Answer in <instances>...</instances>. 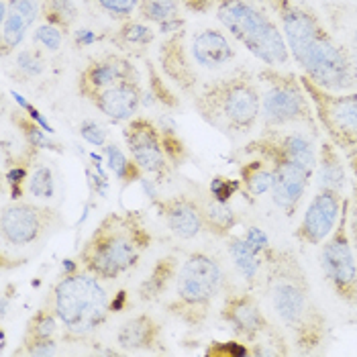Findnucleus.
Returning a JSON list of instances; mask_svg holds the SVG:
<instances>
[{
	"label": "nucleus",
	"mask_w": 357,
	"mask_h": 357,
	"mask_svg": "<svg viewBox=\"0 0 357 357\" xmlns=\"http://www.w3.org/2000/svg\"><path fill=\"white\" fill-rule=\"evenodd\" d=\"M151 245L153 235L141 211H112L84 241L78 264L102 282H116L137 268Z\"/></svg>",
	"instance_id": "3"
},
{
	"label": "nucleus",
	"mask_w": 357,
	"mask_h": 357,
	"mask_svg": "<svg viewBox=\"0 0 357 357\" xmlns=\"http://www.w3.org/2000/svg\"><path fill=\"white\" fill-rule=\"evenodd\" d=\"M257 80L264 84V129H282L286 125H306L310 129H317L319 123L314 116V109L301 82V76L268 66L257 72Z\"/></svg>",
	"instance_id": "9"
},
{
	"label": "nucleus",
	"mask_w": 357,
	"mask_h": 357,
	"mask_svg": "<svg viewBox=\"0 0 357 357\" xmlns=\"http://www.w3.org/2000/svg\"><path fill=\"white\" fill-rule=\"evenodd\" d=\"M243 151L249 155H257L270 164L272 174H274V182H272V190H270L272 200L288 219H294L303 204L304 196H306L308 184L314 176V169L303 164H296L294 160L284 155L274 143L264 135L249 141Z\"/></svg>",
	"instance_id": "11"
},
{
	"label": "nucleus",
	"mask_w": 357,
	"mask_h": 357,
	"mask_svg": "<svg viewBox=\"0 0 357 357\" xmlns=\"http://www.w3.org/2000/svg\"><path fill=\"white\" fill-rule=\"evenodd\" d=\"M27 190L35 198H52L55 192V180L54 172L50 165L37 164L33 167L31 176H29Z\"/></svg>",
	"instance_id": "35"
},
{
	"label": "nucleus",
	"mask_w": 357,
	"mask_h": 357,
	"mask_svg": "<svg viewBox=\"0 0 357 357\" xmlns=\"http://www.w3.org/2000/svg\"><path fill=\"white\" fill-rule=\"evenodd\" d=\"M143 102H145V92H143L141 80H127V82L110 86L90 100V105L98 112H102L105 116H109L112 121H125V123L137 116Z\"/></svg>",
	"instance_id": "21"
},
{
	"label": "nucleus",
	"mask_w": 357,
	"mask_h": 357,
	"mask_svg": "<svg viewBox=\"0 0 357 357\" xmlns=\"http://www.w3.org/2000/svg\"><path fill=\"white\" fill-rule=\"evenodd\" d=\"M63 227L66 219L57 208L37 202L15 200L6 204L0 215V237L4 248H31Z\"/></svg>",
	"instance_id": "13"
},
{
	"label": "nucleus",
	"mask_w": 357,
	"mask_h": 357,
	"mask_svg": "<svg viewBox=\"0 0 357 357\" xmlns=\"http://www.w3.org/2000/svg\"><path fill=\"white\" fill-rule=\"evenodd\" d=\"M19 127H21V131H23V135L29 139V143H31V147L33 145H43L45 143V137H43V133L29 121V119H23V121H19Z\"/></svg>",
	"instance_id": "43"
},
{
	"label": "nucleus",
	"mask_w": 357,
	"mask_h": 357,
	"mask_svg": "<svg viewBox=\"0 0 357 357\" xmlns=\"http://www.w3.org/2000/svg\"><path fill=\"white\" fill-rule=\"evenodd\" d=\"M220 319L245 345L255 343L261 335H266L268 331L275 327L261 310L259 301L251 292L235 290V288H231L225 294V301L220 306Z\"/></svg>",
	"instance_id": "16"
},
{
	"label": "nucleus",
	"mask_w": 357,
	"mask_h": 357,
	"mask_svg": "<svg viewBox=\"0 0 357 357\" xmlns=\"http://www.w3.org/2000/svg\"><path fill=\"white\" fill-rule=\"evenodd\" d=\"M137 15L145 23H155L162 27L169 21L182 19V2L180 0H139Z\"/></svg>",
	"instance_id": "31"
},
{
	"label": "nucleus",
	"mask_w": 357,
	"mask_h": 357,
	"mask_svg": "<svg viewBox=\"0 0 357 357\" xmlns=\"http://www.w3.org/2000/svg\"><path fill=\"white\" fill-rule=\"evenodd\" d=\"M349 52L354 55V59H356V66H357V27L351 31V39H349Z\"/></svg>",
	"instance_id": "44"
},
{
	"label": "nucleus",
	"mask_w": 357,
	"mask_h": 357,
	"mask_svg": "<svg viewBox=\"0 0 357 357\" xmlns=\"http://www.w3.org/2000/svg\"><path fill=\"white\" fill-rule=\"evenodd\" d=\"M314 176H317V188L335 190V192L341 194L345 190V184H347L345 164L341 160L339 147H335L329 139H325L319 145Z\"/></svg>",
	"instance_id": "23"
},
{
	"label": "nucleus",
	"mask_w": 357,
	"mask_h": 357,
	"mask_svg": "<svg viewBox=\"0 0 357 357\" xmlns=\"http://www.w3.org/2000/svg\"><path fill=\"white\" fill-rule=\"evenodd\" d=\"M61 329L55 312L45 303L41 308L35 310V314L27 321V327L23 331L21 343L15 349V356H55L59 354V341L57 333Z\"/></svg>",
	"instance_id": "19"
},
{
	"label": "nucleus",
	"mask_w": 357,
	"mask_h": 357,
	"mask_svg": "<svg viewBox=\"0 0 357 357\" xmlns=\"http://www.w3.org/2000/svg\"><path fill=\"white\" fill-rule=\"evenodd\" d=\"M45 70V55L37 47H27L15 54V72L13 78L17 82L27 84L29 80L41 76Z\"/></svg>",
	"instance_id": "32"
},
{
	"label": "nucleus",
	"mask_w": 357,
	"mask_h": 357,
	"mask_svg": "<svg viewBox=\"0 0 357 357\" xmlns=\"http://www.w3.org/2000/svg\"><path fill=\"white\" fill-rule=\"evenodd\" d=\"M6 2L13 10L21 13L31 25H35V21L41 15V2L39 0H6Z\"/></svg>",
	"instance_id": "39"
},
{
	"label": "nucleus",
	"mask_w": 357,
	"mask_h": 357,
	"mask_svg": "<svg viewBox=\"0 0 357 357\" xmlns=\"http://www.w3.org/2000/svg\"><path fill=\"white\" fill-rule=\"evenodd\" d=\"M301 82L312 102L317 123L327 139L345 153H357V90L331 92L304 74Z\"/></svg>",
	"instance_id": "10"
},
{
	"label": "nucleus",
	"mask_w": 357,
	"mask_h": 357,
	"mask_svg": "<svg viewBox=\"0 0 357 357\" xmlns=\"http://www.w3.org/2000/svg\"><path fill=\"white\" fill-rule=\"evenodd\" d=\"M162 137H164L165 155H167L172 167L184 165V162L188 160V149H186L184 141L178 137L172 129H164V127H162Z\"/></svg>",
	"instance_id": "37"
},
{
	"label": "nucleus",
	"mask_w": 357,
	"mask_h": 357,
	"mask_svg": "<svg viewBox=\"0 0 357 357\" xmlns=\"http://www.w3.org/2000/svg\"><path fill=\"white\" fill-rule=\"evenodd\" d=\"M264 284L278 321L288 331L301 356L317 354L329 337V321L312 294L308 274L288 248L264 253Z\"/></svg>",
	"instance_id": "2"
},
{
	"label": "nucleus",
	"mask_w": 357,
	"mask_h": 357,
	"mask_svg": "<svg viewBox=\"0 0 357 357\" xmlns=\"http://www.w3.org/2000/svg\"><path fill=\"white\" fill-rule=\"evenodd\" d=\"M202 220H204V231H208L211 235L227 239L229 235H233V231L239 227V215L229 206V202H222L219 198H215L211 192L196 196Z\"/></svg>",
	"instance_id": "22"
},
{
	"label": "nucleus",
	"mask_w": 357,
	"mask_h": 357,
	"mask_svg": "<svg viewBox=\"0 0 357 357\" xmlns=\"http://www.w3.org/2000/svg\"><path fill=\"white\" fill-rule=\"evenodd\" d=\"M127 80H139L137 68L129 57L121 54H109L92 59L78 74V94L84 100H92L96 94Z\"/></svg>",
	"instance_id": "17"
},
{
	"label": "nucleus",
	"mask_w": 357,
	"mask_h": 357,
	"mask_svg": "<svg viewBox=\"0 0 357 357\" xmlns=\"http://www.w3.org/2000/svg\"><path fill=\"white\" fill-rule=\"evenodd\" d=\"M235 57L237 50L231 39L220 29L213 27L180 29L167 35L158 50L160 70L165 78L190 98L206 84L204 74L227 68Z\"/></svg>",
	"instance_id": "4"
},
{
	"label": "nucleus",
	"mask_w": 357,
	"mask_h": 357,
	"mask_svg": "<svg viewBox=\"0 0 357 357\" xmlns=\"http://www.w3.org/2000/svg\"><path fill=\"white\" fill-rule=\"evenodd\" d=\"M80 135L90 145H96V147H102L107 143V131L96 121H84L82 125H80Z\"/></svg>",
	"instance_id": "41"
},
{
	"label": "nucleus",
	"mask_w": 357,
	"mask_h": 357,
	"mask_svg": "<svg viewBox=\"0 0 357 357\" xmlns=\"http://www.w3.org/2000/svg\"><path fill=\"white\" fill-rule=\"evenodd\" d=\"M116 345L123 351H165L164 327L151 312L133 314L116 331Z\"/></svg>",
	"instance_id": "20"
},
{
	"label": "nucleus",
	"mask_w": 357,
	"mask_h": 357,
	"mask_svg": "<svg viewBox=\"0 0 357 357\" xmlns=\"http://www.w3.org/2000/svg\"><path fill=\"white\" fill-rule=\"evenodd\" d=\"M227 251L237 272L248 282L249 288H253L259 282V275L264 274V253L253 248L248 237H237V235L227 237Z\"/></svg>",
	"instance_id": "25"
},
{
	"label": "nucleus",
	"mask_w": 357,
	"mask_h": 357,
	"mask_svg": "<svg viewBox=\"0 0 357 357\" xmlns=\"http://www.w3.org/2000/svg\"><path fill=\"white\" fill-rule=\"evenodd\" d=\"M225 286L227 274L219 259L206 251H194L180 266L165 312L188 329H202Z\"/></svg>",
	"instance_id": "7"
},
{
	"label": "nucleus",
	"mask_w": 357,
	"mask_h": 357,
	"mask_svg": "<svg viewBox=\"0 0 357 357\" xmlns=\"http://www.w3.org/2000/svg\"><path fill=\"white\" fill-rule=\"evenodd\" d=\"M29 29H31V23L10 6H8V13L0 15V54L4 59L15 55L17 47L27 37Z\"/></svg>",
	"instance_id": "28"
},
{
	"label": "nucleus",
	"mask_w": 357,
	"mask_h": 357,
	"mask_svg": "<svg viewBox=\"0 0 357 357\" xmlns=\"http://www.w3.org/2000/svg\"><path fill=\"white\" fill-rule=\"evenodd\" d=\"M158 217L178 239L190 241L204 231V220L198 206V200L188 194H174L153 202Z\"/></svg>",
	"instance_id": "18"
},
{
	"label": "nucleus",
	"mask_w": 357,
	"mask_h": 357,
	"mask_svg": "<svg viewBox=\"0 0 357 357\" xmlns=\"http://www.w3.org/2000/svg\"><path fill=\"white\" fill-rule=\"evenodd\" d=\"M35 41L39 45H43L47 52H57L61 47V43H63V33L54 25L45 23V25L37 27V31H35Z\"/></svg>",
	"instance_id": "38"
},
{
	"label": "nucleus",
	"mask_w": 357,
	"mask_h": 357,
	"mask_svg": "<svg viewBox=\"0 0 357 357\" xmlns=\"http://www.w3.org/2000/svg\"><path fill=\"white\" fill-rule=\"evenodd\" d=\"M264 0H211L225 31L266 66L280 68L290 61V50Z\"/></svg>",
	"instance_id": "8"
},
{
	"label": "nucleus",
	"mask_w": 357,
	"mask_h": 357,
	"mask_svg": "<svg viewBox=\"0 0 357 357\" xmlns=\"http://www.w3.org/2000/svg\"><path fill=\"white\" fill-rule=\"evenodd\" d=\"M105 15L114 21H127L137 13L139 0H92Z\"/></svg>",
	"instance_id": "36"
},
{
	"label": "nucleus",
	"mask_w": 357,
	"mask_h": 357,
	"mask_svg": "<svg viewBox=\"0 0 357 357\" xmlns=\"http://www.w3.org/2000/svg\"><path fill=\"white\" fill-rule=\"evenodd\" d=\"M45 303L61 325V339L80 343L96 335L110 317V298L102 280L88 272L63 274Z\"/></svg>",
	"instance_id": "6"
},
{
	"label": "nucleus",
	"mask_w": 357,
	"mask_h": 357,
	"mask_svg": "<svg viewBox=\"0 0 357 357\" xmlns=\"http://www.w3.org/2000/svg\"><path fill=\"white\" fill-rule=\"evenodd\" d=\"M105 155H107L110 169L123 182H135V180H139L143 176V169L133 162V158H127L125 151L119 145H114V143L105 145Z\"/></svg>",
	"instance_id": "34"
},
{
	"label": "nucleus",
	"mask_w": 357,
	"mask_h": 357,
	"mask_svg": "<svg viewBox=\"0 0 357 357\" xmlns=\"http://www.w3.org/2000/svg\"><path fill=\"white\" fill-rule=\"evenodd\" d=\"M153 39H155V31L145 21L127 19L121 23V27L116 29L112 43L121 50H129V47H147L153 43Z\"/></svg>",
	"instance_id": "30"
},
{
	"label": "nucleus",
	"mask_w": 357,
	"mask_h": 357,
	"mask_svg": "<svg viewBox=\"0 0 357 357\" xmlns=\"http://www.w3.org/2000/svg\"><path fill=\"white\" fill-rule=\"evenodd\" d=\"M321 270L333 294L357 308V255L349 237V196L343 200L335 231L321 245Z\"/></svg>",
	"instance_id": "12"
},
{
	"label": "nucleus",
	"mask_w": 357,
	"mask_h": 357,
	"mask_svg": "<svg viewBox=\"0 0 357 357\" xmlns=\"http://www.w3.org/2000/svg\"><path fill=\"white\" fill-rule=\"evenodd\" d=\"M266 139H270L275 147L288 155L290 160H294L296 164H303L310 169L317 167V147L314 141L304 135V133H284L280 129H264L261 133Z\"/></svg>",
	"instance_id": "26"
},
{
	"label": "nucleus",
	"mask_w": 357,
	"mask_h": 357,
	"mask_svg": "<svg viewBox=\"0 0 357 357\" xmlns=\"http://www.w3.org/2000/svg\"><path fill=\"white\" fill-rule=\"evenodd\" d=\"M178 261L180 259L169 253V255L160 257L153 264L149 275L139 284L137 288L141 303H155V301H160L167 292V288L172 284H176V278H178V272H180V264Z\"/></svg>",
	"instance_id": "24"
},
{
	"label": "nucleus",
	"mask_w": 357,
	"mask_h": 357,
	"mask_svg": "<svg viewBox=\"0 0 357 357\" xmlns=\"http://www.w3.org/2000/svg\"><path fill=\"white\" fill-rule=\"evenodd\" d=\"M343 200H345V194L319 188L312 196V200L308 202L303 220L298 222L294 231V239L303 248L323 245L339 222Z\"/></svg>",
	"instance_id": "15"
},
{
	"label": "nucleus",
	"mask_w": 357,
	"mask_h": 357,
	"mask_svg": "<svg viewBox=\"0 0 357 357\" xmlns=\"http://www.w3.org/2000/svg\"><path fill=\"white\" fill-rule=\"evenodd\" d=\"M41 17L45 23L57 27L63 35H68L78 21V4L76 0H39Z\"/></svg>",
	"instance_id": "29"
},
{
	"label": "nucleus",
	"mask_w": 357,
	"mask_h": 357,
	"mask_svg": "<svg viewBox=\"0 0 357 357\" xmlns=\"http://www.w3.org/2000/svg\"><path fill=\"white\" fill-rule=\"evenodd\" d=\"M349 237L357 255V182L351 186V196H349Z\"/></svg>",
	"instance_id": "42"
},
{
	"label": "nucleus",
	"mask_w": 357,
	"mask_h": 357,
	"mask_svg": "<svg viewBox=\"0 0 357 357\" xmlns=\"http://www.w3.org/2000/svg\"><path fill=\"white\" fill-rule=\"evenodd\" d=\"M239 180H229V178H215V182L211 184V194L215 198H219L222 202H229L231 196L239 190Z\"/></svg>",
	"instance_id": "40"
},
{
	"label": "nucleus",
	"mask_w": 357,
	"mask_h": 357,
	"mask_svg": "<svg viewBox=\"0 0 357 357\" xmlns=\"http://www.w3.org/2000/svg\"><path fill=\"white\" fill-rule=\"evenodd\" d=\"M248 347L249 356L253 357H286L292 354L290 341L278 327L270 329L266 335H261L255 343H251Z\"/></svg>",
	"instance_id": "33"
},
{
	"label": "nucleus",
	"mask_w": 357,
	"mask_h": 357,
	"mask_svg": "<svg viewBox=\"0 0 357 357\" xmlns=\"http://www.w3.org/2000/svg\"><path fill=\"white\" fill-rule=\"evenodd\" d=\"M123 139L133 162L143 169V174L153 176L158 182L167 180L172 174V164L165 155L162 127L149 116H133L123 127Z\"/></svg>",
	"instance_id": "14"
},
{
	"label": "nucleus",
	"mask_w": 357,
	"mask_h": 357,
	"mask_svg": "<svg viewBox=\"0 0 357 357\" xmlns=\"http://www.w3.org/2000/svg\"><path fill=\"white\" fill-rule=\"evenodd\" d=\"M272 182H274V174L266 160L253 155L249 162H243L239 165V184H241L243 192L249 194L251 198L270 192Z\"/></svg>",
	"instance_id": "27"
},
{
	"label": "nucleus",
	"mask_w": 357,
	"mask_h": 357,
	"mask_svg": "<svg viewBox=\"0 0 357 357\" xmlns=\"http://www.w3.org/2000/svg\"><path fill=\"white\" fill-rule=\"evenodd\" d=\"M278 19V27L306 78L331 92H356L357 66L321 17L303 0H264Z\"/></svg>",
	"instance_id": "1"
},
{
	"label": "nucleus",
	"mask_w": 357,
	"mask_h": 357,
	"mask_svg": "<svg viewBox=\"0 0 357 357\" xmlns=\"http://www.w3.org/2000/svg\"><path fill=\"white\" fill-rule=\"evenodd\" d=\"M198 116L220 133L245 135L261 116V90L257 76L237 70L229 76L208 80L192 96Z\"/></svg>",
	"instance_id": "5"
}]
</instances>
